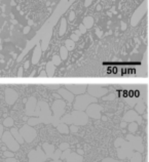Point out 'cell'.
I'll list each match as a JSON object with an SVG mask.
<instances>
[{
  "instance_id": "obj_1",
  "label": "cell",
  "mask_w": 149,
  "mask_h": 162,
  "mask_svg": "<svg viewBox=\"0 0 149 162\" xmlns=\"http://www.w3.org/2000/svg\"><path fill=\"white\" fill-rule=\"evenodd\" d=\"M54 122L52 120V112L49 108L48 104L44 101L37 102V106L35 108L33 115L28 119V123L30 126H34L39 124V123H44V124H49Z\"/></svg>"
},
{
  "instance_id": "obj_2",
  "label": "cell",
  "mask_w": 149,
  "mask_h": 162,
  "mask_svg": "<svg viewBox=\"0 0 149 162\" xmlns=\"http://www.w3.org/2000/svg\"><path fill=\"white\" fill-rule=\"evenodd\" d=\"M87 114L84 111H78L74 110L69 114H64L60 119V122L66 123V124H74L77 126L86 125L89 122Z\"/></svg>"
},
{
  "instance_id": "obj_3",
  "label": "cell",
  "mask_w": 149,
  "mask_h": 162,
  "mask_svg": "<svg viewBox=\"0 0 149 162\" xmlns=\"http://www.w3.org/2000/svg\"><path fill=\"white\" fill-rule=\"evenodd\" d=\"M93 103H98V99L90 96L89 93H82V95L75 96L73 108H74V110L86 111V108Z\"/></svg>"
},
{
  "instance_id": "obj_4",
  "label": "cell",
  "mask_w": 149,
  "mask_h": 162,
  "mask_svg": "<svg viewBox=\"0 0 149 162\" xmlns=\"http://www.w3.org/2000/svg\"><path fill=\"white\" fill-rule=\"evenodd\" d=\"M65 108H66V102L62 99H57L52 103V125L57 127V125L60 123L61 117L65 114Z\"/></svg>"
},
{
  "instance_id": "obj_5",
  "label": "cell",
  "mask_w": 149,
  "mask_h": 162,
  "mask_svg": "<svg viewBox=\"0 0 149 162\" xmlns=\"http://www.w3.org/2000/svg\"><path fill=\"white\" fill-rule=\"evenodd\" d=\"M2 142L4 143V145L7 147L8 150L13 152L19 151L20 149V144L17 143V141L13 138V135L11 134L10 131H4L1 138Z\"/></svg>"
},
{
  "instance_id": "obj_6",
  "label": "cell",
  "mask_w": 149,
  "mask_h": 162,
  "mask_svg": "<svg viewBox=\"0 0 149 162\" xmlns=\"http://www.w3.org/2000/svg\"><path fill=\"white\" fill-rule=\"evenodd\" d=\"M19 131L26 143H32L37 137V131L33 126H30L29 124H25Z\"/></svg>"
},
{
  "instance_id": "obj_7",
  "label": "cell",
  "mask_w": 149,
  "mask_h": 162,
  "mask_svg": "<svg viewBox=\"0 0 149 162\" xmlns=\"http://www.w3.org/2000/svg\"><path fill=\"white\" fill-rule=\"evenodd\" d=\"M29 157V161H33V162H44L46 161V159H48V156L43 151L42 147L39 146L37 147L36 150H33V151H31L29 153L28 155Z\"/></svg>"
},
{
  "instance_id": "obj_8",
  "label": "cell",
  "mask_w": 149,
  "mask_h": 162,
  "mask_svg": "<svg viewBox=\"0 0 149 162\" xmlns=\"http://www.w3.org/2000/svg\"><path fill=\"white\" fill-rule=\"evenodd\" d=\"M102 110H103V107L101 105H99L98 103H93L90 104L89 107L86 108V110L84 111L87 114V116L90 117V118L94 119H101L102 118Z\"/></svg>"
},
{
  "instance_id": "obj_9",
  "label": "cell",
  "mask_w": 149,
  "mask_h": 162,
  "mask_svg": "<svg viewBox=\"0 0 149 162\" xmlns=\"http://www.w3.org/2000/svg\"><path fill=\"white\" fill-rule=\"evenodd\" d=\"M108 90L107 88H104V87H101V86H98V85H87L86 87V92L89 93L90 96H94V98H103L105 95H107L108 93Z\"/></svg>"
},
{
  "instance_id": "obj_10",
  "label": "cell",
  "mask_w": 149,
  "mask_h": 162,
  "mask_svg": "<svg viewBox=\"0 0 149 162\" xmlns=\"http://www.w3.org/2000/svg\"><path fill=\"white\" fill-rule=\"evenodd\" d=\"M87 84H66L65 88L72 92L74 96H79L86 92Z\"/></svg>"
},
{
  "instance_id": "obj_11",
  "label": "cell",
  "mask_w": 149,
  "mask_h": 162,
  "mask_svg": "<svg viewBox=\"0 0 149 162\" xmlns=\"http://www.w3.org/2000/svg\"><path fill=\"white\" fill-rule=\"evenodd\" d=\"M124 121L125 122H137L138 124H141L143 122V118L140 116V114H138L135 110H130L127 112V114L124 116Z\"/></svg>"
},
{
  "instance_id": "obj_12",
  "label": "cell",
  "mask_w": 149,
  "mask_h": 162,
  "mask_svg": "<svg viewBox=\"0 0 149 162\" xmlns=\"http://www.w3.org/2000/svg\"><path fill=\"white\" fill-rule=\"evenodd\" d=\"M17 99H19V93L16 90L11 89V88L5 89V102L7 103L8 106H13Z\"/></svg>"
},
{
  "instance_id": "obj_13",
  "label": "cell",
  "mask_w": 149,
  "mask_h": 162,
  "mask_svg": "<svg viewBox=\"0 0 149 162\" xmlns=\"http://www.w3.org/2000/svg\"><path fill=\"white\" fill-rule=\"evenodd\" d=\"M125 138H127V141H130V142L133 144L136 151H138V152L144 151V147H143L141 138L135 137V135H133V134H128L127 137H125Z\"/></svg>"
},
{
  "instance_id": "obj_14",
  "label": "cell",
  "mask_w": 149,
  "mask_h": 162,
  "mask_svg": "<svg viewBox=\"0 0 149 162\" xmlns=\"http://www.w3.org/2000/svg\"><path fill=\"white\" fill-rule=\"evenodd\" d=\"M37 106V100L36 98H34V96H30L27 102H26V115L27 116H32L35 111V108H36Z\"/></svg>"
},
{
  "instance_id": "obj_15",
  "label": "cell",
  "mask_w": 149,
  "mask_h": 162,
  "mask_svg": "<svg viewBox=\"0 0 149 162\" xmlns=\"http://www.w3.org/2000/svg\"><path fill=\"white\" fill-rule=\"evenodd\" d=\"M58 93L61 96V98L64 99L65 101H67L69 104H71V103L74 102L75 96L73 95L72 92H70L68 89H66V88H59V89H58Z\"/></svg>"
},
{
  "instance_id": "obj_16",
  "label": "cell",
  "mask_w": 149,
  "mask_h": 162,
  "mask_svg": "<svg viewBox=\"0 0 149 162\" xmlns=\"http://www.w3.org/2000/svg\"><path fill=\"white\" fill-rule=\"evenodd\" d=\"M146 10H147V8L146 7H140L135 11L134 16L132 17V25L133 26H136L137 24H138L139 21L141 20L143 17V16L146 13Z\"/></svg>"
},
{
  "instance_id": "obj_17",
  "label": "cell",
  "mask_w": 149,
  "mask_h": 162,
  "mask_svg": "<svg viewBox=\"0 0 149 162\" xmlns=\"http://www.w3.org/2000/svg\"><path fill=\"white\" fill-rule=\"evenodd\" d=\"M41 46H40L39 43H36V45H35V48L33 51V55H32V64L33 65H37L38 64V62L40 60V58H41Z\"/></svg>"
},
{
  "instance_id": "obj_18",
  "label": "cell",
  "mask_w": 149,
  "mask_h": 162,
  "mask_svg": "<svg viewBox=\"0 0 149 162\" xmlns=\"http://www.w3.org/2000/svg\"><path fill=\"white\" fill-rule=\"evenodd\" d=\"M52 30H49L46 32V33H43L41 35V45L40 46H41L42 51H46V48H48V45L49 43V39H51V37H52Z\"/></svg>"
},
{
  "instance_id": "obj_19",
  "label": "cell",
  "mask_w": 149,
  "mask_h": 162,
  "mask_svg": "<svg viewBox=\"0 0 149 162\" xmlns=\"http://www.w3.org/2000/svg\"><path fill=\"white\" fill-rule=\"evenodd\" d=\"M65 160L67 162H78V161H83V157L82 155H79L78 153L75 152H70V154L67 156Z\"/></svg>"
},
{
  "instance_id": "obj_20",
  "label": "cell",
  "mask_w": 149,
  "mask_h": 162,
  "mask_svg": "<svg viewBox=\"0 0 149 162\" xmlns=\"http://www.w3.org/2000/svg\"><path fill=\"white\" fill-rule=\"evenodd\" d=\"M10 131L11 132V134L13 135V138L17 141V143H19L20 145H22V144L25 143L24 138H22V135H21V134H20V131H19V129H17V127H13H13L10 128Z\"/></svg>"
},
{
  "instance_id": "obj_21",
  "label": "cell",
  "mask_w": 149,
  "mask_h": 162,
  "mask_svg": "<svg viewBox=\"0 0 149 162\" xmlns=\"http://www.w3.org/2000/svg\"><path fill=\"white\" fill-rule=\"evenodd\" d=\"M42 149H43V151H44V153L46 154V156H48V157H51V158H52V154H54V152L55 150V146L49 145V144H48V143L43 144Z\"/></svg>"
},
{
  "instance_id": "obj_22",
  "label": "cell",
  "mask_w": 149,
  "mask_h": 162,
  "mask_svg": "<svg viewBox=\"0 0 149 162\" xmlns=\"http://www.w3.org/2000/svg\"><path fill=\"white\" fill-rule=\"evenodd\" d=\"M57 128H58V131H59L60 134H68L70 132L68 124H66V123L60 122L59 124L57 125Z\"/></svg>"
},
{
  "instance_id": "obj_23",
  "label": "cell",
  "mask_w": 149,
  "mask_h": 162,
  "mask_svg": "<svg viewBox=\"0 0 149 162\" xmlns=\"http://www.w3.org/2000/svg\"><path fill=\"white\" fill-rule=\"evenodd\" d=\"M55 70V66L52 63V62H48V63L46 64V69H45L48 77H52V76H54Z\"/></svg>"
},
{
  "instance_id": "obj_24",
  "label": "cell",
  "mask_w": 149,
  "mask_h": 162,
  "mask_svg": "<svg viewBox=\"0 0 149 162\" xmlns=\"http://www.w3.org/2000/svg\"><path fill=\"white\" fill-rule=\"evenodd\" d=\"M83 26L86 27V29H90L94 26V17H84L83 19Z\"/></svg>"
},
{
  "instance_id": "obj_25",
  "label": "cell",
  "mask_w": 149,
  "mask_h": 162,
  "mask_svg": "<svg viewBox=\"0 0 149 162\" xmlns=\"http://www.w3.org/2000/svg\"><path fill=\"white\" fill-rule=\"evenodd\" d=\"M66 30H67V21L65 17H62V19H61V27H60V31H59L60 36H63V35L66 33Z\"/></svg>"
},
{
  "instance_id": "obj_26",
  "label": "cell",
  "mask_w": 149,
  "mask_h": 162,
  "mask_svg": "<svg viewBox=\"0 0 149 162\" xmlns=\"http://www.w3.org/2000/svg\"><path fill=\"white\" fill-rule=\"evenodd\" d=\"M145 109H146V106H145L144 103L139 101L138 103H137V105L135 107V111L137 112V113H139V114H144Z\"/></svg>"
},
{
  "instance_id": "obj_27",
  "label": "cell",
  "mask_w": 149,
  "mask_h": 162,
  "mask_svg": "<svg viewBox=\"0 0 149 162\" xmlns=\"http://www.w3.org/2000/svg\"><path fill=\"white\" fill-rule=\"evenodd\" d=\"M60 58L62 61H66L67 58H68V51H67L65 46H62L60 48Z\"/></svg>"
},
{
  "instance_id": "obj_28",
  "label": "cell",
  "mask_w": 149,
  "mask_h": 162,
  "mask_svg": "<svg viewBox=\"0 0 149 162\" xmlns=\"http://www.w3.org/2000/svg\"><path fill=\"white\" fill-rule=\"evenodd\" d=\"M65 44H66V46L65 47L67 48V51H72V49H74L75 47V43H74V41L71 40V39H67L65 41Z\"/></svg>"
},
{
  "instance_id": "obj_29",
  "label": "cell",
  "mask_w": 149,
  "mask_h": 162,
  "mask_svg": "<svg viewBox=\"0 0 149 162\" xmlns=\"http://www.w3.org/2000/svg\"><path fill=\"white\" fill-rule=\"evenodd\" d=\"M138 125H139L138 123L135 122V121H134V122H130V124L128 125V131H130V132H132V134H133V132L137 131V129H138Z\"/></svg>"
},
{
  "instance_id": "obj_30",
  "label": "cell",
  "mask_w": 149,
  "mask_h": 162,
  "mask_svg": "<svg viewBox=\"0 0 149 162\" xmlns=\"http://www.w3.org/2000/svg\"><path fill=\"white\" fill-rule=\"evenodd\" d=\"M61 154H62V150H60V149H58V150H55V152H54V154H52V159L54 161H59L60 160V157H61Z\"/></svg>"
},
{
  "instance_id": "obj_31",
  "label": "cell",
  "mask_w": 149,
  "mask_h": 162,
  "mask_svg": "<svg viewBox=\"0 0 149 162\" xmlns=\"http://www.w3.org/2000/svg\"><path fill=\"white\" fill-rule=\"evenodd\" d=\"M13 119L11 118V117H7V118L4 119L3 121V126H5V127H13Z\"/></svg>"
},
{
  "instance_id": "obj_32",
  "label": "cell",
  "mask_w": 149,
  "mask_h": 162,
  "mask_svg": "<svg viewBox=\"0 0 149 162\" xmlns=\"http://www.w3.org/2000/svg\"><path fill=\"white\" fill-rule=\"evenodd\" d=\"M52 63L55 65V66H59L62 63V60H61L60 55H55L54 57H52Z\"/></svg>"
},
{
  "instance_id": "obj_33",
  "label": "cell",
  "mask_w": 149,
  "mask_h": 162,
  "mask_svg": "<svg viewBox=\"0 0 149 162\" xmlns=\"http://www.w3.org/2000/svg\"><path fill=\"white\" fill-rule=\"evenodd\" d=\"M116 99V95L115 93H109V95H105L103 98H102V100L103 101H113V100Z\"/></svg>"
},
{
  "instance_id": "obj_34",
  "label": "cell",
  "mask_w": 149,
  "mask_h": 162,
  "mask_svg": "<svg viewBox=\"0 0 149 162\" xmlns=\"http://www.w3.org/2000/svg\"><path fill=\"white\" fill-rule=\"evenodd\" d=\"M125 101L128 102V104L130 105V106H135L137 103L140 101V99H138V98H134V99L131 100L130 98H125Z\"/></svg>"
},
{
  "instance_id": "obj_35",
  "label": "cell",
  "mask_w": 149,
  "mask_h": 162,
  "mask_svg": "<svg viewBox=\"0 0 149 162\" xmlns=\"http://www.w3.org/2000/svg\"><path fill=\"white\" fill-rule=\"evenodd\" d=\"M70 152H71L70 148H68V149H66V150H64V151H62V154H61V157H60L61 160H65L67 156L70 154Z\"/></svg>"
},
{
  "instance_id": "obj_36",
  "label": "cell",
  "mask_w": 149,
  "mask_h": 162,
  "mask_svg": "<svg viewBox=\"0 0 149 162\" xmlns=\"http://www.w3.org/2000/svg\"><path fill=\"white\" fill-rule=\"evenodd\" d=\"M3 156H5V157H13V156H14V152H13V151H10H10H8V150H7V151H4L3 152Z\"/></svg>"
},
{
  "instance_id": "obj_37",
  "label": "cell",
  "mask_w": 149,
  "mask_h": 162,
  "mask_svg": "<svg viewBox=\"0 0 149 162\" xmlns=\"http://www.w3.org/2000/svg\"><path fill=\"white\" fill-rule=\"evenodd\" d=\"M68 148H70V145H69L68 143H62L60 145V147H59V149L62 150V151H64V150H66V149H68Z\"/></svg>"
},
{
  "instance_id": "obj_38",
  "label": "cell",
  "mask_w": 149,
  "mask_h": 162,
  "mask_svg": "<svg viewBox=\"0 0 149 162\" xmlns=\"http://www.w3.org/2000/svg\"><path fill=\"white\" fill-rule=\"evenodd\" d=\"M69 130H70V132H73V134H75V132L78 131V126L77 125H74V124H71V126L69 127Z\"/></svg>"
},
{
  "instance_id": "obj_39",
  "label": "cell",
  "mask_w": 149,
  "mask_h": 162,
  "mask_svg": "<svg viewBox=\"0 0 149 162\" xmlns=\"http://www.w3.org/2000/svg\"><path fill=\"white\" fill-rule=\"evenodd\" d=\"M86 30H87V29H86V27H84V26H83L82 24H81V25L79 26V32H80L81 34L86 33Z\"/></svg>"
},
{
  "instance_id": "obj_40",
  "label": "cell",
  "mask_w": 149,
  "mask_h": 162,
  "mask_svg": "<svg viewBox=\"0 0 149 162\" xmlns=\"http://www.w3.org/2000/svg\"><path fill=\"white\" fill-rule=\"evenodd\" d=\"M3 161H6V162H17V159L13 158V157H7L6 159H4Z\"/></svg>"
},
{
  "instance_id": "obj_41",
  "label": "cell",
  "mask_w": 149,
  "mask_h": 162,
  "mask_svg": "<svg viewBox=\"0 0 149 162\" xmlns=\"http://www.w3.org/2000/svg\"><path fill=\"white\" fill-rule=\"evenodd\" d=\"M23 71H24V68L21 67L19 69V71H17V77H22V76H23Z\"/></svg>"
},
{
  "instance_id": "obj_42",
  "label": "cell",
  "mask_w": 149,
  "mask_h": 162,
  "mask_svg": "<svg viewBox=\"0 0 149 162\" xmlns=\"http://www.w3.org/2000/svg\"><path fill=\"white\" fill-rule=\"evenodd\" d=\"M3 132H4V126H3V124H0V138H2Z\"/></svg>"
},
{
  "instance_id": "obj_43",
  "label": "cell",
  "mask_w": 149,
  "mask_h": 162,
  "mask_svg": "<svg viewBox=\"0 0 149 162\" xmlns=\"http://www.w3.org/2000/svg\"><path fill=\"white\" fill-rule=\"evenodd\" d=\"M74 17H75V13H74V11H71V13H70V16H69V21H70V22L74 20Z\"/></svg>"
},
{
  "instance_id": "obj_44",
  "label": "cell",
  "mask_w": 149,
  "mask_h": 162,
  "mask_svg": "<svg viewBox=\"0 0 149 162\" xmlns=\"http://www.w3.org/2000/svg\"><path fill=\"white\" fill-rule=\"evenodd\" d=\"M78 39H79V37L77 36V35H75V34H72V36H71V40H73L75 42V41H77Z\"/></svg>"
},
{
  "instance_id": "obj_45",
  "label": "cell",
  "mask_w": 149,
  "mask_h": 162,
  "mask_svg": "<svg viewBox=\"0 0 149 162\" xmlns=\"http://www.w3.org/2000/svg\"><path fill=\"white\" fill-rule=\"evenodd\" d=\"M29 66H30V61H26V63L24 64V67L23 68H24L25 70H27L29 68Z\"/></svg>"
},
{
  "instance_id": "obj_46",
  "label": "cell",
  "mask_w": 149,
  "mask_h": 162,
  "mask_svg": "<svg viewBox=\"0 0 149 162\" xmlns=\"http://www.w3.org/2000/svg\"><path fill=\"white\" fill-rule=\"evenodd\" d=\"M39 77H48V75H46V72L45 71H41L39 74Z\"/></svg>"
},
{
  "instance_id": "obj_47",
  "label": "cell",
  "mask_w": 149,
  "mask_h": 162,
  "mask_svg": "<svg viewBox=\"0 0 149 162\" xmlns=\"http://www.w3.org/2000/svg\"><path fill=\"white\" fill-rule=\"evenodd\" d=\"M48 87L49 88H57L58 89V88H60V85H49Z\"/></svg>"
},
{
  "instance_id": "obj_48",
  "label": "cell",
  "mask_w": 149,
  "mask_h": 162,
  "mask_svg": "<svg viewBox=\"0 0 149 162\" xmlns=\"http://www.w3.org/2000/svg\"><path fill=\"white\" fill-rule=\"evenodd\" d=\"M52 96H54L55 98H57V99H62V98H61V96L59 95V93H52Z\"/></svg>"
},
{
  "instance_id": "obj_49",
  "label": "cell",
  "mask_w": 149,
  "mask_h": 162,
  "mask_svg": "<svg viewBox=\"0 0 149 162\" xmlns=\"http://www.w3.org/2000/svg\"><path fill=\"white\" fill-rule=\"evenodd\" d=\"M29 30H30V27H29V26H28V27H26V28L24 29V33H25V34H27L28 32H29Z\"/></svg>"
},
{
  "instance_id": "obj_50",
  "label": "cell",
  "mask_w": 149,
  "mask_h": 162,
  "mask_svg": "<svg viewBox=\"0 0 149 162\" xmlns=\"http://www.w3.org/2000/svg\"><path fill=\"white\" fill-rule=\"evenodd\" d=\"M74 34H75V35H77L78 37H79L80 35H81V33L79 32V30H76V31H75V32H74Z\"/></svg>"
},
{
  "instance_id": "obj_51",
  "label": "cell",
  "mask_w": 149,
  "mask_h": 162,
  "mask_svg": "<svg viewBox=\"0 0 149 162\" xmlns=\"http://www.w3.org/2000/svg\"><path fill=\"white\" fill-rule=\"evenodd\" d=\"M127 126V122L124 121V122H121V124H120V127H125Z\"/></svg>"
},
{
  "instance_id": "obj_52",
  "label": "cell",
  "mask_w": 149,
  "mask_h": 162,
  "mask_svg": "<svg viewBox=\"0 0 149 162\" xmlns=\"http://www.w3.org/2000/svg\"><path fill=\"white\" fill-rule=\"evenodd\" d=\"M77 153H78V154H79V155H83V151H82V150H78V151H77Z\"/></svg>"
},
{
  "instance_id": "obj_53",
  "label": "cell",
  "mask_w": 149,
  "mask_h": 162,
  "mask_svg": "<svg viewBox=\"0 0 149 162\" xmlns=\"http://www.w3.org/2000/svg\"><path fill=\"white\" fill-rule=\"evenodd\" d=\"M35 73H36V70H33V72H32L31 74H30V77H33V76L35 75Z\"/></svg>"
},
{
  "instance_id": "obj_54",
  "label": "cell",
  "mask_w": 149,
  "mask_h": 162,
  "mask_svg": "<svg viewBox=\"0 0 149 162\" xmlns=\"http://www.w3.org/2000/svg\"><path fill=\"white\" fill-rule=\"evenodd\" d=\"M92 3V1H86V6H87L89 4H90Z\"/></svg>"
}]
</instances>
